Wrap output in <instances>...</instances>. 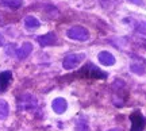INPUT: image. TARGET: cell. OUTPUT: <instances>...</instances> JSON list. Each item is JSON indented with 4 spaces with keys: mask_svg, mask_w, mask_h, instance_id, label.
<instances>
[{
    "mask_svg": "<svg viewBox=\"0 0 146 131\" xmlns=\"http://www.w3.org/2000/svg\"><path fill=\"white\" fill-rule=\"evenodd\" d=\"M131 72H134L137 74H143L145 73V68L138 65V64H131Z\"/></svg>",
    "mask_w": 146,
    "mask_h": 131,
    "instance_id": "cell-14",
    "label": "cell"
},
{
    "mask_svg": "<svg viewBox=\"0 0 146 131\" xmlns=\"http://www.w3.org/2000/svg\"><path fill=\"white\" fill-rule=\"evenodd\" d=\"M11 79H12V73L10 70H5L0 73V92H3L7 89V87L10 85Z\"/></svg>",
    "mask_w": 146,
    "mask_h": 131,
    "instance_id": "cell-9",
    "label": "cell"
},
{
    "mask_svg": "<svg viewBox=\"0 0 146 131\" xmlns=\"http://www.w3.org/2000/svg\"><path fill=\"white\" fill-rule=\"evenodd\" d=\"M52 108L56 114H64V112L66 111V108H68V103H66V100L62 99V97H57V99L53 100Z\"/></svg>",
    "mask_w": 146,
    "mask_h": 131,
    "instance_id": "cell-6",
    "label": "cell"
},
{
    "mask_svg": "<svg viewBox=\"0 0 146 131\" xmlns=\"http://www.w3.org/2000/svg\"><path fill=\"white\" fill-rule=\"evenodd\" d=\"M84 57H85L84 53H72V54H68L62 61L64 69H66V70H69V69H74L76 66H78L80 64L83 62Z\"/></svg>",
    "mask_w": 146,
    "mask_h": 131,
    "instance_id": "cell-1",
    "label": "cell"
},
{
    "mask_svg": "<svg viewBox=\"0 0 146 131\" xmlns=\"http://www.w3.org/2000/svg\"><path fill=\"white\" fill-rule=\"evenodd\" d=\"M36 41H38V43L43 47L53 46L54 43L57 42V35H56L54 32H47L45 35H39V37L36 38Z\"/></svg>",
    "mask_w": 146,
    "mask_h": 131,
    "instance_id": "cell-5",
    "label": "cell"
},
{
    "mask_svg": "<svg viewBox=\"0 0 146 131\" xmlns=\"http://www.w3.org/2000/svg\"><path fill=\"white\" fill-rule=\"evenodd\" d=\"M130 3H133V4H137V5H143V1L142 0H129Z\"/></svg>",
    "mask_w": 146,
    "mask_h": 131,
    "instance_id": "cell-15",
    "label": "cell"
},
{
    "mask_svg": "<svg viewBox=\"0 0 146 131\" xmlns=\"http://www.w3.org/2000/svg\"><path fill=\"white\" fill-rule=\"evenodd\" d=\"M10 114V105L5 100L0 99V120H4L7 119V116Z\"/></svg>",
    "mask_w": 146,
    "mask_h": 131,
    "instance_id": "cell-11",
    "label": "cell"
},
{
    "mask_svg": "<svg viewBox=\"0 0 146 131\" xmlns=\"http://www.w3.org/2000/svg\"><path fill=\"white\" fill-rule=\"evenodd\" d=\"M131 119V131H142L145 127V119L139 112H134L130 116Z\"/></svg>",
    "mask_w": 146,
    "mask_h": 131,
    "instance_id": "cell-4",
    "label": "cell"
},
{
    "mask_svg": "<svg viewBox=\"0 0 146 131\" xmlns=\"http://www.w3.org/2000/svg\"><path fill=\"white\" fill-rule=\"evenodd\" d=\"M76 131H89L88 123L85 119H80V120L76 123Z\"/></svg>",
    "mask_w": 146,
    "mask_h": 131,
    "instance_id": "cell-13",
    "label": "cell"
},
{
    "mask_svg": "<svg viewBox=\"0 0 146 131\" xmlns=\"http://www.w3.org/2000/svg\"><path fill=\"white\" fill-rule=\"evenodd\" d=\"M3 43H4V38H3V35L0 34V46H3Z\"/></svg>",
    "mask_w": 146,
    "mask_h": 131,
    "instance_id": "cell-16",
    "label": "cell"
},
{
    "mask_svg": "<svg viewBox=\"0 0 146 131\" xmlns=\"http://www.w3.org/2000/svg\"><path fill=\"white\" fill-rule=\"evenodd\" d=\"M66 35H68L70 39H74V41H80V42H85L89 39V32L87 28L80 26H74L70 27L68 31H66Z\"/></svg>",
    "mask_w": 146,
    "mask_h": 131,
    "instance_id": "cell-2",
    "label": "cell"
},
{
    "mask_svg": "<svg viewBox=\"0 0 146 131\" xmlns=\"http://www.w3.org/2000/svg\"><path fill=\"white\" fill-rule=\"evenodd\" d=\"M0 5L16 10V8H19L22 5V0H0Z\"/></svg>",
    "mask_w": 146,
    "mask_h": 131,
    "instance_id": "cell-12",
    "label": "cell"
},
{
    "mask_svg": "<svg viewBox=\"0 0 146 131\" xmlns=\"http://www.w3.org/2000/svg\"><path fill=\"white\" fill-rule=\"evenodd\" d=\"M110 131H120L119 128H112V130H110Z\"/></svg>",
    "mask_w": 146,
    "mask_h": 131,
    "instance_id": "cell-17",
    "label": "cell"
},
{
    "mask_svg": "<svg viewBox=\"0 0 146 131\" xmlns=\"http://www.w3.org/2000/svg\"><path fill=\"white\" fill-rule=\"evenodd\" d=\"M18 105H19V110L22 111H27V110H33L36 107V99L30 93H25L19 97V101H18Z\"/></svg>",
    "mask_w": 146,
    "mask_h": 131,
    "instance_id": "cell-3",
    "label": "cell"
},
{
    "mask_svg": "<svg viewBox=\"0 0 146 131\" xmlns=\"http://www.w3.org/2000/svg\"><path fill=\"white\" fill-rule=\"evenodd\" d=\"M33 52V45L30 42H25L18 50H16V57L19 60H25L26 57H29V54Z\"/></svg>",
    "mask_w": 146,
    "mask_h": 131,
    "instance_id": "cell-8",
    "label": "cell"
},
{
    "mask_svg": "<svg viewBox=\"0 0 146 131\" xmlns=\"http://www.w3.org/2000/svg\"><path fill=\"white\" fill-rule=\"evenodd\" d=\"M98 58H99V62L104 66H111L115 64V57L110 52H100Z\"/></svg>",
    "mask_w": 146,
    "mask_h": 131,
    "instance_id": "cell-7",
    "label": "cell"
},
{
    "mask_svg": "<svg viewBox=\"0 0 146 131\" xmlns=\"http://www.w3.org/2000/svg\"><path fill=\"white\" fill-rule=\"evenodd\" d=\"M25 26H26V28H29V30H35V28H38V27L41 26V23H39V21H38L36 18L29 15L25 18Z\"/></svg>",
    "mask_w": 146,
    "mask_h": 131,
    "instance_id": "cell-10",
    "label": "cell"
}]
</instances>
